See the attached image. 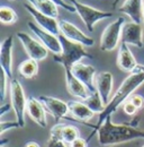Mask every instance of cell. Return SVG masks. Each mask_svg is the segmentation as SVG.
<instances>
[{"label": "cell", "mask_w": 144, "mask_h": 147, "mask_svg": "<svg viewBox=\"0 0 144 147\" xmlns=\"http://www.w3.org/2000/svg\"><path fill=\"white\" fill-rule=\"evenodd\" d=\"M59 37L62 45V52L60 55H54V60L60 63L64 69H71L75 63L80 62L83 58H93L92 55L87 52L85 45L70 41L61 34Z\"/></svg>", "instance_id": "obj_3"}, {"label": "cell", "mask_w": 144, "mask_h": 147, "mask_svg": "<svg viewBox=\"0 0 144 147\" xmlns=\"http://www.w3.org/2000/svg\"><path fill=\"white\" fill-rule=\"evenodd\" d=\"M0 20L5 25H13L18 20V15L11 7L2 5L0 7Z\"/></svg>", "instance_id": "obj_25"}, {"label": "cell", "mask_w": 144, "mask_h": 147, "mask_svg": "<svg viewBox=\"0 0 144 147\" xmlns=\"http://www.w3.org/2000/svg\"><path fill=\"white\" fill-rule=\"evenodd\" d=\"M46 147H67V143H64L60 138H56L54 136H50V139L46 144Z\"/></svg>", "instance_id": "obj_30"}, {"label": "cell", "mask_w": 144, "mask_h": 147, "mask_svg": "<svg viewBox=\"0 0 144 147\" xmlns=\"http://www.w3.org/2000/svg\"><path fill=\"white\" fill-rule=\"evenodd\" d=\"M114 78L109 71H101L97 74L95 77V87L98 94L100 95L105 105H107L110 101V94L113 91Z\"/></svg>", "instance_id": "obj_16"}, {"label": "cell", "mask_w": 144, "mask_h": 147, "mask_svg": "<svg viewBox=\"0 0 144 147\" xmlns=\"http://www.w3.org/2000/svg\"><path fill=\"white\" fill-rule=\"evenodd\" d=\"M119 1H121V0H114V1H113V8H114V9H116V7H117V3H118Z\"/></svg>", "instance_id": "obj_36"}, {"label": "cell", "mask_w": 144, "mask_h": 147, "mask_svg": "<svg viewBox=\"0 0 144 147\" xmlns=\"http://www.w3.org/2000/svg\"><path fill=\"white\" fill-rule=\"evenodd\" d=\"M6 142H8V140H5V142H2V144H1V147H8V146H7V144H6Z\"/></svg>", "instance_id": "obj_37"}, {"label": "cell", "mask_w": 144, "mask_h": 147, "mask_svg": "<svg viewBox=\"0 0 144 147\" xmlns=\"http://www.w3.org/2000/svg\"><path fill=\"white\" fill-rule=\"evenodd\" d=\"M70 147H88V140L79 137L74 142H72L70 144Z\"/></svg>", "instance_id": "obj_32"}, {"label": "cell", "mask_w": 144, "mask_h": 147, "mask_svg": "<svg viewBox=\"0 0 144 147\" xmlns=\"http://www.w3.org/2000/svg\"><path fill=\"white\" fill-rule=\"evenodd\" d=\"M43 103L34 96H29L27 98V113L31 119L36 122L39 127L46 128V112Z\"/></svg>", "instance_id": "obj_18"}, {"label": "cell", "mask_w": 144, "mask_h": 147, "mask_svg": "<svg viewBox=\"0 0 144 147\" xmlns=\"http://www.w3.org/2000/svg\"><path fill=\"white\" fill-rule=\"evenodd\" d=\"M9 85H10V100H11L13 110L16 115V121L19 123L20 128H24L25 112L27 111V98L25 96L24 88L18 79L13 78Z\"/></svg>", "instance_id": "obj_5"}, {"label": "cell", "mask_w": 144, "mask_h": 147, "mask_svg": "<svg viewBox=\"0 0 144 147\" xmlns=\"http://www.w3.org/2000/svg\"><path fill=\"white\" fill-rule=\"evenodd\" d=\"M123 110H124V112H125L127 115H135L136 112L139 111V109L129 100H127L126 102H124V104H123Z\"/></svg>", "instance_id": "obj_28"}, {"label": "cell", "mask_w": 144, "mask_h": 147, "mask_svg": "<svg viewBox=\"0 0 144 147\" xmlns=\"http://www.w3.org/2000/svg\"><path fill=\"white\" fill-rule=\"evenodd\" d=\"M16 128H20V126H19V123H18L17 121H8V122H5V121H2L1 123H0V132L1 134H5L7 130H10V129H16Z\"/></svg>", "instance_id": "obj_29"}, {"label": "cell", "mask_w": 144, "mask_h": 147, "mask_svg": "<svg viewBox=\"0 0 144 147\" xmlns=\"http://www.w3.org/2000/svg\"><path fill=\"white\" fill-rule=\"evenodd\" d=\"M27 26L33 32V34L37 37V40H39L41 43L53 55H60L62 52V45H61L59 35H55L49 31L43 30L42 27H39L36 23H33V22H28Z\"/></svg>", "instance_id": "obj_8"}, {"label": "cell", "mask_w": 144, "mask_h": 147, "mask_svg": "<svg viewBox=\"0 0 144 147\" xmlns=\"http://www.w3.org/2000/svg\"><path fill=\"white\" fill-rule=\"evenodd\" d=\"M51 135L56 138L62 139L67 144H71L77 138L80 137V131L75 126L72 125H63V123H56L51 129Z\"/></svg>", "instance_id": "obj_20"}, {"label": "cell", "mask_w": 144, "mask_h": 147, "mask_svg": "<svg viewBox=\"0 0 144 147\" xmlns=\"http://www.w3.org/2000/svg\"><path fill=\"white\" fill-rule=\"evenodd\" d=\"M38 100L43 103L45 110L53 117L56 123H59L61 119L67 118V114L70 112L68 102H64L60 98H56L53 96H47V95H39Z\"/></svg>", "instance_id": "obj_9"}, {"label": "cell", "mask_w": 144, "mask_h": 147, "mask_svg": "<svg viewBox=\"0 0 144 147\" xmlns=\"http://www.w3.org/2000/svg\"><path fill=\"white\" fill-rule=\"evenodd\" d=\"M122 42L140 49L143 48V28L141 24L135 22L125 23L122 30Z\"/></svg>", "instance_id": "obj_12"}, {"label": "cell", "mask_w": 144, "mask_h": 147, "mask_svg": "<svg viewBox=\"0 0 144 147\" xmlns=\"http://www.w3.org/2000/svg\"><path fill=\"white\" fill-rule=\"evenodd\" d=\"M135 70H139V71L144 73V65H137L136 68H135Z\"/></svg>", "instance_id": "obj_35"}, {"label": "cell", "mask_w": 144, "mask_h": 147, "mask_svg": "<svg viewBox=\"0 0 144 147\" xmlns=\"http://www.w3.org/2000/svg\"><path fill=\"white\" fill-rule=\"evenodd\" d=\"M8 82L9 78L6 75V73L1 69V86H0V94H1V101L3 102L6 98V94H7V87H8Z\"/></svg>", "instance_id": "obj_26"}, {"label": "cell", "mask_w": 144, "mask_h": 147, "mask_svg": "<svg viewBox=\"0 0 144 147\" xmlns=\"http://www.w3.org/2000/svg\"><path fill=\"white\" fill-rule=\"evenodd\" d=\"M111 147H115V146H111Z\"/></svg>", "instance_id": "obj_38"}, {"label": "cell", "mask_w": 144, "mask_h": 147, "mask_svg": "<svg viewBox=\"0 0 144 147\" xmlns=\"http://www.w3.org/2000/svg\"><path fill=\"white\" fill-rule=\"evenodd\" d=\"M51 1H53L57 7H61V8H63V9H64V10H67V11H70V13L75 11L74 6H73L72 3H68V2H67V1H64V0H51Z\"/></svg>", "instance_id": "obj_31"}, {"label": "cell", "mask_w": 144, "mask_h": 147, "mask_svg": "<svg viewBox=\"0 0 144 147\" xmlns=\"http://www.w3.org/2000/svg\"><path fill=\"white\" fill-rule=\"evenodd\" d=\"M13 48H14V36H7L0 47V65L1 69L8 76L9 80L13 77Z\"/></svg>", "instance_id": "obj_13"}, {"label": "cell", "mask_w": 144, "mask_h": 147, "mask_svg": "<svg viewBox=\"0 0 144 147\" xmlns=\"http://www.w3.org/2000/svg\"><path fill=\"white\" fill-rule=\"evenodd\" d=\"M25 147H41V146L37 143H35V142H29V143H27L25 145Z\"/></svg>", "instance_id": "obj_34"}, {"label": "cell", "mask_w": 144, "mask_h": 147, "mask_svg": "<svg viewBox=\"0 0 144 147\" xmlns=\"http://www.w3.org/2000/svg\"><path fill=\"white\" fill-rule=\"evenodd\" d=\"M140 118L129 123H113L111 117H108L98 128V142L101 146H114L135 139H144V130L137 128Z\"/></svg>", "instance_id": "obj_1"}, {"label": "cell", "mask_w": 144, "mask_h": 147, "mask_svg": "<svg viewBox=\"0 0 144 147\" xmlns=\"http://www.w3.org/2000/svg\"><path fill=\"white\" fill-rule=\"evenodd\" d=\"M70 2L74 6L75 13H78L79 17L83 22L86 28L89 32L93 31L95 25L98 22L113 17V13H108V11L96 9V8H93L91 6H88L86 3L79 2L78 0H70Z\"/></svg>", "instance_id": "obj_4"}, {"label": "cell", "mask_w": 144, "mask_h": 147, "mask_svg": "<svg viewBox=\"0 0 144 147\" xmlns=\"http://www.w3.org/2000/svg\"><path fill=\"white\" fill-rule=\"evenodd\" d=\"M72 74L79 79L81 80L89 90L91 93L96 92V87H95V77H96V69L93 66L86 65L83 62H78L75 63L71 68Z\"/></svg>", "instance_id": "obj_14"}, {"label": "cell", "mask_w": 144, "mask_h": 147, "mask_svg": "<svg viewBox=\"0 0 144 147\" xmlns=\"http://www.w3.org/2000/svg\"><path fill=\"white\" fill-rule=\"evenodd\" d=\"M29 5H32L36 10L49 15L51 17L57 18L59 16V10H57V6L51 0H27Z\"/></svg>", "instance_id": "obj_22"}, {"label": "cell", "mask_w": 144, "mask_h": 147, "mask_svg": "<svg viewBox=\"0 0 144 147\" xmlns=\"http://www.w3.org/2000/svg\"><path fill=\"white\" fill-rule=\"evenodd\" d=\"M68 105H69L70 113H71L75 119H78L81 122H85L86 123V121L90 120L95 115V112L91 110L85 102L69 101L68 102Z\"/></svg>", "instance_id": "obj_21"}, {"label": "cell", "mask_w": 144, "mask_h": 147, "mask_svg": "<svg viewBox=\"0 0 144 147\" xmlns=\"http://www.w3.org/2000/svg\"><path fill=\"white\" fill-rule=\"evenodd\" d=\"M18 73L26 79H32L38 74V61L34 59H26L18 66Z\"/></svg>", "instance_id": "obj_23"}, {"label": "cell", "mask_w": 144, "mask_h": 147, "mask_svg": "<svg viewBox=\"0 0 144 147\" xmlns=\"http://www.w3.org/2000/svg\"><path fill=\"white\" fill-rule=\"evenodd\" d=\"M83 102H85V103H86V104H87V105H88L95 113H99V114H100V113L104 112L105 108H106L105 103L103 102L100 95L98 94L97 91L93 93H91L89 97H88L86 101H83Z\"/></svg>", "instance_id": "obj_24"}, {"label": "cell", "mask_w": 144, "mask_h": 147, "mask_svg": "<svg viewBox=\"0 0 144 147\" xmlns=\"http://www.w3.org/2000/svg\"><path fill=\"white\" fill-rule=\"evenodd\" d=\"M144 83V73L139 71V70H134L133 73L129 74V76H127L125 79L123 80V83L121 84V86L118 87V90L114 94V96L110 98L109 103L106 105L105 110L103 113L99 114V119L97 125H93V130L91 132L89 138L92 137L93 134H97L98 128L104 123V121L107 119L108 117H111V114L117 110L121 105L124 104L131 95L135 92L142 84Z\"/></svg>", "instance_id": "obj_2"}, {"label": "cell", "mask_w": 144, "mask_h": 147, "mask_svg": "<svg viewBox=\"0 0 144 147\" xmlns=\"http://www.w3.org/2000/svg\"><path fill=\"white\" fill-rule=\"evenodd\" d=\"M24 8L33 17L34 22L39 27H42L45 31H49V32L53 33L55 35H60L61 34V32H60V22L55 17H51L49 15H45V14L36 10L35 8L29 3H25Z\"/></svg>", "instance_id": "obj_10"}, {"label": "cell", "mask_w": 144, "mask_h": 147, "mask_svg": "<svg viewBox=\"0 0 144 147\" xmlns=\"http://www.w3.org/2000/svg\"><path fill=\"white\" fill-rule=\"evenodd\" d=\"M17 37L21 43L25 52L27 53L28 58L34 59L36 61H42L47 57V49L41 43L39 40L32 37L26 32H18Z\"/></svg>", "instance_id": "obj_7"}, {"label": "cell", "mask_w": 144, "mask_h": 147, "mask_svg": "<svg viewBox=\"0 0 144 147\" xmlns=\"http://www.w3.org/2000/svg\"><path fill=\"white\" fill-rule=\"evenodd\" d=\"M143 23H144V22H143Z\"/></svg>", "instance_id": "obj_40"}, {"label": "cell", "mask_w": 144, "mask_h": 147, "mask_svg": "<svg viewBox=\"0 0 144 147\" xmlns=\"http://www.w3.org/2000/svg\"><path fill=\"white\" fill-rule=\"evenodd\" d=\"M60 32L61 35L69 38L70 41L80 43L85 47H92L95 44V40L92 37L85 34L80 28L68 20H60Z\"/></svg>", "instance_id": "obj_11"}, {"label": "cell", "mask_w": 144, "mask_h": 147, "mask_svg": "<svg viewBox=\"0 0 144 147\" xmlns=\"http://www.w3.org/2000/svg\"><path fill=\"white\" fill-rule=\"evenodd\" d=\"M128 100H129L139 110L142 109L144 107V97L142 95H140V94H132Z\"/></svg>", "instance_id": "obj_27"}, {"label": "cell", "mask_w": 144, "mask_h": 147, "mask_svg": "<svg viewBox=\"0 0 144 147\" xmlns=\"http://www.w3.org/2000/svg\"><path fill=\"white\" fill-rule=\"evenodd\" d=\"M64 74H65L67 90H68L69 94L74 97L82 100V101H86L91 94L88 87L72 74L71 69H64Z\"/></svg>", "instance_id": "obj_15"}, {"label": "cell", "mask_w": 144, "mask_h": 147, "mask_svg": "<svg viewBox=\"0 0 144 147\" xmlns=\"http://www.w3.org/2000/svg\"><path fill=\"white\" fill-rule=\"evenodd\" d=\"M10 108H13V105H11V104H3V105L0 108V115L2 117L6 112H8V111L10 110Z\"/></svg>", "instance_id": "obj_33"}, {"label": "cell", "mask_w": 144, "mask_h": 147, "mask_svg": "<svg viewBox=\"0 0 144 147\" xmlns=\"http://www.w3.org/2000/svg\"><path fill=\"white\" fill-rule=\"evenodd\" d=\"M142 147H144V145H143V146H142Z\"/></svg>", "instance_id": "obj_39"}, {"label": "cell", "mask_w": 144, "mask_h": 147, "mask_svg": "<svg viewBox=\"0 0 144 147\" xmlns=\"http://www.w3.org/2000/svg\"><path fill=\"white\" fill-rule=\"evenodd\" d=\"M125 24L124 17H117L114 22L106 26L100 38V50L109 52L116 49L119 41L122 40V30Z\"/></svg>", "instance_id": "obj_6"}, {"label": "cell", "mask_w": 144, "mask_h": 147, "mask_svg": "<svg viewBox=\"0 0 144 147\" xmlns=\"http://www.w3.org/2000/svg\"><path fill=\"white\" fill-rule=\"evenodd\" d=\"M117 66L121 68V70L125 73H133L139 65L136 62L135 57L133 55L132 51L128 48V44L124 42L121 43L119 49H118V55H117Z\"/></svg>", "instance_id": "obj_19"}, {"label": "cell", "mask_w": 144, "mask_h": 147, "mask_svg": "<svg viewBox=\"0 0 144 147\" xmlns=\"http://www.w3.org/2000/svg\"><path fill=\"white\" fill-rule=\"evenodd\" d=\"M119 13L127 15L132 22L142 24L144 22V2L143 0H125L118 8Z\"/></svg>", "instance_id": "obj_17"}]
</instances>
